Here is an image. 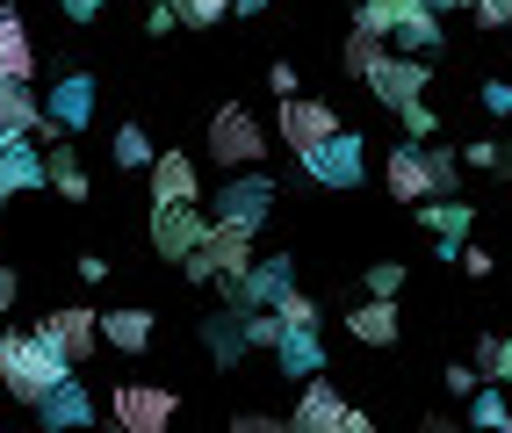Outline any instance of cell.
<instances>
[{
    "instance_id": "cell-12",
    "label": "cell",
    "mask_w": 512,
    "mask_h": 433,
    "mask_svg": "<svg viewBox=\"0 0 512 433\" xmlns=\"http://www.w3.org/2000/svg\"><path fill=\"white\" fill-rule=\"evenodd\" d=\"M37 80V44H29V22L15 0H0V87H29Z\"/></svg>"
},
{
    "instance_id": "cell-18",
    "label": "cell",
    "mask_w": 512,
    "mask_h": 433,
    "mask_svg": "<svg viewBox=\"0 0 512 433\" xmlns=\"http://www.w3.org/2000/svg\"><path fill=\"white\" fill-rule=\"evenodd\" d=\"M246 347H253V340H246V311L224 304V311L202 318V354H210L217 369H238V361H246Z\"/></svg>"
},
{
    "instance_id": "cell-50",
    "label": "cell",
    "mask_w": 512,
    "mask_h": 433,
    "mask_svg": "<svg viewBox=\"0 0 512 433\" xmlns=\"http://www.w3.org/2000/svg\"><path fill=\"white\" fill-rule=\"evenodd\" d=\"M260 8H275V0H231V15H260Z\"/></svg>"
},
{
    "instance_id": "cell-4",
    "label": "cell",
    "mask_w": 512,
    "mask_h": 433,
    "mask_svg": "<svg viewBox=\"0 0 512 433\" xmlns=\"http://www.w3.org/2000/svg\"><path fill=\"white\" fill-rule=\"evenodd\" d=\"M109 419H116V433H166L181 419V397L166 383H116L109 390Z\"/></svg>"
},
{
    "instance_id": "cell-27",
    "label": "cell",
    "mask_w": 512,
    "mask_h": 433,
    "mask_svg": "<svg viewBox=\"0 0 512 433\" xmlns=\"http://www.w3.org/2000/svg\"><path fill=\"white\" fill-rule=\"evenodd\" d=\"M109 152H116V166H130V174H152V159H159V145L145 138V123H123Z\"/></svg>"
},
{
    "instance_id": "cell-16",
    "label": "cell",
    "mask_w": 512,
    "mask_h": 433,
    "mask_svg": "<svg viewBox=\"0 0 512 433\" xmlns=\"http://www.w3.org/2000/svg\"><path fill=\"white\" fill-rule=\"evenodd\" d=\"M152 203H202V174H195V159L188 152H174V145H166L159 159H152Z\"/></svg>"
},
{
    "instance_id": "cell-36",
    "label": "cell",
    "mask_w": 512,
    "mask_h": 433,
    "mask_svg": "<svg viewBox=\"0 0 512 433\" xmlns=\"http://www.w3.org/2000/svg\"><path fill=\"white\" fill-rule=\"evenodd\" d=\"M267 87H275V102H296V94H303V73H296L289 58H275V65H267Z\"/></svg>"
},
{
    "instance_id": "cell-34",
    "label": "cell",
    "mask_w": 512,
    "mask_h": 433,
    "mask_svg": "<svg viewBox=\"0 0 512 433\" xmlns=\"http://www.w3.org/2000/svg\"><path fill=\"white\" fill-rule=\"evenodd\" d=\"M275 311H282V325H289V332H318V304H311V296H303V289H289V296H282Z\"/></svg>"
},
{
    "instance_id": "cell-19",
    "label": "cell",
    "mask_w": 512,
    "mask_h": 433,
    "mask_svg": "<svg viewBox=\"0 0 512 433\" xmlns=\"http://www.w3.org/2000/svg\"><path fill=\"white\" fill-rule=\"evenodd\" d=\"M383 181H390V195H397V203H433V166H426V152L419 145H397L390 152V166H383Z\"/></svg>"
},
{
    "instance_id": "cell-13",
    "label": "cell",
    "mask_w": 512,
    "mask_h": 433,
    "mask_svg": "<svg viewBox=\"0 0 512 433\" xmlns=\"http://www.w3.org/2000/svg\"><path fill=\"white\" fill-rule=\"evenodd\" d=\"M51 188V166L37 138H0V195H37Z\"/></svg>"
},
{
    "instance_id": "cell-9",
    "label": "cell",
    "mask_w": 512,
    "mask_h": 433,
    "mask_svg": "<svg viewBox=\"0 0 512 433\" xmlns=\"http://www.w3.org/2000/svg\"><path fill=\"white\" fill-rule=\"evenodd\" d=\"M303 174H311L318 188H361V174H368V145L354 138V130H339V138H325L318 152H303Z\"/></svg>"
},
{
    "instance_id": "cell-30",
    "label": "cell",
    "mask_w": 512,
    "mask_h": 433,
    "mask_svg": "<svg viewBox=\"0 0 512 433\" xmlns=\"http://www.w3.org/2000/svg\"><path fill=\"white\" fill-rule=\"evenodd\" d=\"M505 419H512V405H505V390L498 383H484L469 397V426H491V433H505Z\"/></svg>"
},
{
    "instance_id": "cell-54",
    "label": "cell",
    "mask_w": 512,
    "mask_h": 433,
    "mask_svg": "<svg viewBox=\"0 0 512 433\" xmlns=\"http://www.w3.org/2000/svg\"><path fill=\"white\" fill-rule=\"evenodd\" d=\"M505 37H512V29H505Z\"/></svg>"
},
{
    "instance_id": "cell-39",
    "label": "cell",
    "mask_w": 512,
    "mask_h": 433,
    "mask_svg": "<svg viewBox=\"0 0 512 433\" xmlns=\"http://www.w3.org/2000/svg\"><path fill=\"white\" fill-rule=\"evenodd\" d=\"M224 433H289V419H275V412H238Z\"/></svg>"
},
{
    "instance_id": "cell-49",
    "label": "cell",
    "mask_w": 512,
    "mask_h": 433,
    "mask_svg": "<svg viewBox=\"0 0 512 433\" xmlns=\"http://www.w3.org/2000/svg\"><path fill=\"white\" fill-rule=\"evenodd\" d=\"M419 433H462V426H455L448 412H426V419H419Z\"/></svg>"
},
{
    "instance_id": "cell-6",
    "label": "cell",
    "mask_w": 512,
    "mask_h": 433,
    "mask_svg": "<svg viewBox=\"0 0 512 433\" xmlns=\"http://www.w3.org/2000/svg\"><path fill=\"white\" fill-rule=\"evenodd\" d=\"M260 268V253H253V239H246V231H210V239H202V253L195 260H181V275L188 282H246Z\"/></svg>"
},
{
    "instance_id": "cell-55",
    "label": "cell",
    "mask_w": 512,
    "mask_h": 433,
    "mask_svg": "<svg viewBox=\"0 0 512 433\" xmlns=\"http://www.w3.org/2000/svg\"><path fill=\"white\" fill-rule=\"evenodd\" d=\"M0 433H8V426H0Z\"/></svg>"
},
{
    "instance_id": "cell-53",
    "label": "cell",
    "mask_w": 512,
    "mask_h": 433,
    "mask_svg": "<svg viewBox=\"0 0 512 433\" xmlns=\"http://www.w3.org/2000/svg\"><path fill=\"white\" fill-rule=\"evenodd\" d=\"M0 203H8V195H0Z\"/></svg>"
},
{
    "instance_id": "cell-33",
    "label": "cell",
    "mask_w": 512,
    "mask_h": 433,
    "mask_svg": "<svg viewBox=\"0 0 512 433\" xmlns=\"http://www.w3.org/2000/svg\"><path fill=\"white\" fill-rule=\"evenodd\" d=\"M282 332H289V325H282V311H246V340H253V347L275 354V347H282Z\"/></svg>"
},
{
    "instance_id": "cell-48",
    "label": "cell",
    "mask_w": 512,
    "mask_h": 433,
    "mask_svg": "<svg viewBox=\"0 0 512 433\" xmlns=\"http://www.w3.org/2000/svg\"><path fill=\"white\" fill-rule=\"evenodd\" d=\"M80 282H109V260H101V253H80Z\"/></svg>"
},
{
    "instance_id": "cell-35",
    "label": "cell",
    "mask_w": 512,
    "mask_h": 433,
    "mask_svg": "<svg viewBox=\"0 0 512 433\" xmlns=\"http://www.w3.org/2000/svg\"><path fill=\"white\" fill-rule=\"evenodd\" d=\"M426 166H433V188H440V195H455V188H462V159H455L448 145H433Z\"/></svg>"
},
{
    "instance_id": "cell-11",
    "label": "cell",
    "mask_w": 512,
    "mask_h": 433,
    "mask_svg": "<svg viewBox=\"0 0 512 433\" xmlns=\"http://www.w3.org/2000/svg\"><path fill=\"white\" fill-rule=\"evenodd\" d=\"M325 138H339V109L332 102H311V94H296V102H282V145L303 159L318 152Z\"/></svg>"
},
{
    "instance_id": "cell-22",
    "label": "cell",
    "mask_w": 512,
    "mask_h": 433,
    "mask_svg": "<svg viewBox=\"0 0 512 433\" xmlns=\"http://www.w3.org/2000/svg\"><path fill=\"white\" fill-rule=\"evenodd\" d=\"M101 340H109L116 354H145V347H152V311H145V304L109 311V318H101Z\"/></svg>"
},
{
    "instance_id": "cell-38",
    "label": "cell",
    "mask_w": 512,
    "mask_h": 433,
    "mask_svg": "<svg viewBox=\"0 0 512 433\" xmlns=\"http://www.w3.org/2000/svg\"><path fill=\"white\" fill-rule=\"evenodd\" d=\"M397 116H404V138H433V130H440L433 102H412V109H397Z\"/></svg>"
},
{
    "instance_id": "cell-24",
    "label": "cell",
    "mask_w": 512,
    "mask_h": 433,
    "mask_svg": "<svg viewBox=\"0 0 512 433\" xmlns=\"http://www.w3.org/2000/svg\"><path fill=\"white\" fill-rule=\"evenodd\" d=\"M347 332L361 347H397V304H375V296H368V304L347 311Z\"/></svg>"
},
{
    "instance_id": "cell-5",
    "label": "cell",
    "mask_w": 512,
    "mask_h": 433,
    "mask_svg": "<svg viewBox=\"0 0 512 433\" xmlns=\"http://www.w3.org/2000/svg\"><path fill=\"white\" fill-rule=\"evenodd\" d=\"M210 231H217V217H202L195 203H152L145 239H152V253H159V260H195Z\"/></svg>"
},
{
    "instance_id": "cell-10",
    "label": "cell",
    "mask_w": 512,
    "mask_h": 433,
    "mask_svg": "<svg viewBox=\"0 0 512 433\" xmlns=\"http://www.w3.org/2000/svg\"><path fill=\"white\" fill-rule=\"evenodd\" d=\"M426 87H433L426 58H397V51H390V58L368 73V94H375L383 109H412V102H426Z\"/></svg>"
},
{
    "instance_id": "cell-52",
    "label": "cell",
    "mask_w": 512,
    "mask_h": 433,
    "mask_svg": "<svg viewBox=\"0 0 512 433\" xmlns=\"http://www.w3.org/2000/svg\"><path fill=\"white\" fill-rule=\"evenodd\" d=\"M505 433H512V419H505Z\"/></svg>"
},
{
    "instance_id": "cell-3",
    "label": "cell",
    "mask_w": 512,
    "mask_h": 433,
    "mask_svg": "<svg viewBox=\"0 0 512 433\" xmlns=\"http://www.w3.org/2000/svg\"><path fill=\"white\" fill-rule=\"evenodd\" d=\"M275 203H282V188L267 181L260 166H253V174H224V188H217V224H224V231H246V239H253V231L275 217Z\"/></svg>"
},
{
    "instance_id": "cell-21",
    "label": "cell",
    "mask_w": 512,
    "mask_h": 433,
    "mask_svg": "<svg viewBox=\"0 0 512 433\" xmlns=\"http://www.w3.org/2000/svg\"><path fill=\"white\" fill-rule=\"evenodd\" d=\"M275 369L296 376V383H318V376H325V347H318V332H282Z\"/></svg>"
},
{
    "instance_id": "cell-26",
    "label": "cell",
    "mask_w": 512,
    "mask_h": 433,
    "mask_svg": "<svg viewBox=\"0 0 512 433\" xmlns=\"http://www.w3.org/2000/svg\"><path fill=\"white\" fill-rule=\"evenodd\" d=\"M412 8H426V0H361V15H354V29H375V37H397V22L412 15Z\"/></svg>"
},
{
    "instance_id": "cell-47",
    "label": "cell",
    "mask_w": 512,
    "mask_h": 433,
    "mask_svg": "<svg viewBox=\"0 0 512 433\" xmlns=\"http://www.w3.org/2000/svg\"><path fill=\"white\" fill-rule=\"evenodd\" d=\"M58 8H65V22H94V15H101V0H58Z\"/></svg>"
},
{
    "instance_id": "cell-15",
    "label": "cell",
    "mask_w": 512,
    "mask_h": 433,
    "mask_svg": "<svg viewBox=\"0 0 512 433\" xmlns=\"http://www.w3.org/2000/svg\"><path fill=\"white\" fill-rule=\"evenodd\" d=\"M37 426H44V433H87V426H94V397H87V383L65 376V383L44 397V405H37Z\"/></svg>"
},
{
    "instance_id": "cell-46",
    "label": "cell",
    "mask_w": 512,
    "mask_h": 433,
    "mask_svg": "<svg viewBox=\"0 0 512 433\" xmlns=\"http://www.w3.org/2000/svg\"><path fill=\"white\" fill-rule=\"evenodd\" d=\"M339 433H383V426H375L361 405H347V419H339Z\"/></svg>"
},
{
    "instance_id": "cell-44",
    "label": "cell",
    "mask_w": 512,
    "mask_h": 433,
    "mask_svg": "<svg viewBox=\"0 0 512 433\" xmlns=\"http://www.w3.org/2000/svg\"><path fill=\"white\" fill-rule=\"evenodd\" d=\"M145 29H152V37H166V29H181V15H174V0H159V8L145 15Z\"/></svg>"
},
{
    "instance_id": "cell-17",
    "label": "cell",
    "mask_w": 512,
    "mask_h": 433,
    "mask_svg": "<svg viewBox=\"0 0 512 433\" xmlns=\"http://www.w3.org/2000/svg\"><path fill=\"white\" fill-rule=\"evenodd\" d=\"M44 109H51V123L65 130V138H73V130H87V123H94V80H87V73H58Z\"/></svg>"
},
{
    "instance_id": "cell-37",
    "label": "cell",
    "mask_w": 512,
    "mask_h": 433,
    "mask_svg": "<svg viewBox=\"0 0 512 433\" xmlns=\"http://www.w3.org/2000/svg\"><path fill=\"white\" fill-rule=\"evenodd\" d=\"M462 159H469V166H484V174H498V166H505V145H498V138H469Z\"/></svg>"
},
{
    "instance_id": "cell-8",
    "label": "cell",
    "mask_w": 512,
    "mask_h": 433,
    "mask_svg": "<svg viewBox=\"0 0 512 433\" xmlns=\"http://www.w3.org/2000/svg\"><path fill=\"white\" fill-rule=\"evenodd\" d=\"M37 332L73 361V369H87L94 361V347H101V311H87V304H58V311H44L37 318Z\"/></svg>"
},
{
    "instance_id": "cell-1",
    "label": "cell",
    "mask_w": 512,
    "mask_h": 433,
    "mask_svg": "<svg viewBox=\"0 0 512 433\" xmlns=\"http://www.w3.org/2000/svg\"><path fill=\"white\" fill-rule=\"evenodd\" d=\"M65 376H80V369H73V361H65V354L44 340L37 325H29V332H0V390H8L15 405L37 412Z\"/></svg>"
},
{
    "instance_id": "cell-7",
    "label": "cell",
    "mask_w": 512,
    "mask_h": 433,
    "mask_svg": "<svg viewBox=\"0 0 512 433\" xmlns=\"http://www.w3.org/2000/svg\"><path fill=\"white\" fill-rule=\"evenodd\" d=\"M289 289H296V260L289 253H260V268L246 282H224V304L231 311H275Z\"/></svg>"
},
{
    "instance_id": "cell-40",
    "label": "cell",
    "mask_w": 512,
    "mask_h": 433,
    "mask_svg": "<svg viewBox=\"0 0 512 433\" xmlns=\"http://www.w3.org/2000/svg\"><path fill=\"white\" fill-rule=\"evenodd\" d=\"M469 15L484 29H512V0H469Z\"/></svg>"
},
{
    "instance_id": "cell-25",
    "label": "cell",
    "mask_w": 512,
    "mask_h": 433,
    "mask_svg": "<svg viewBox=\"0 0 512 433\" xmlns=\"http://www.w3.org/2000/svg\"><path fill=\"white\" fill-rule=\"evenodd\" d=\"M44 166H51V188L65 195V203H87V166H80V152L73 145H44Z\"/></svg>"
},
{
    "instance_id": "cell-31",
    "label": "cell",
    "mask_w": 512,
    "mask_h": 433,
    "mask_svg": "<svg viewBox=\"0 0 512 433\" xmlns=\"http://www.w3.org/2000/svg\"><path fill=\"white\" fill-rule=\"evenodd\" d=\"M174 15H181V29H217L231 15V0H174Z\"/></svg>"
},
{
    "instance_id": "cell-28",
    "label": "cell",
    "mask_w": 512,
    "mask_h": 433,
    "mask_svg": "<svg viewBox=\"0 0 512 433\" xmlns=\"http://www.w3.org/2000/svg\"><path fill=\"white\" fill-rule=\"evenodd\" d=\"M476 369H484V383H512V332H484L476 340Z\"/></svg>"
},
{
    "instance_id": "cell-45",
    "label": "cell",
    "mask_w": 512,
    "mask_h": 433,
    "mask_svg": "<svg viewBox=\"0 0 512 433\" xmlns=\"http://www.w3.org/2000/svg\"><path fill=\"white\" fill-rule=\"evenodd\" d=\"M15 296H22V275H15V268H0V318L15 311Z\"/></svg>"
},
{
    "instance_id": "cell-41",
    "label": "cell",
    "mask_w": 512,
    "mask_h": 433,
    "mask_svg": "<svg viewBox=\"0 0 512 433\" xmlns=\"http://www.w3.org/2000/svg\"><path fill=\"white\" fill-rule=\"evenodd\" d=\"M448 390H455V397H476V390H484V369H476V361H469V369H462V361H448Z\"/></svg>"
},
{
    "instance_id": "cell-20",
    "label": "cell",
    "mask_w": 512,
    "mask_h": 433,
    "mask_svg": "<svg viewBox=\"0 0 512 433\" xmlns=\"http://www.w3.org/2000/svg\"><path fill=\"white\" fill-rule=\"evenodd\" d=\"M339 419H347V405H339V390L318 376V383H303L296 412H289V433H339Z\"/></svg>"
},
{
    "instance_id": "cell-32",
    "label": "cell",
    "mask_w": 512,
    "mask_h": 433,
    "mask_svg": "<svg viewBox=\"0 0 512 433\" xmlns=\"http://www.w3.org/2000/svg\"><path fill=\"white\" fill-rule=\"evenodd\" d=\"M397 289H404V260H375V268H368V296H375V304H397Z\"/></svg>"
},
{
    "instance_id": "cell-29",
    "label": "cell",
    "mask_w": 512,
    "mask_h": 433,
    "mask_svg": "<svg viewBox=\"0 0 512 433\" xmlns=\"http://www.w3.org/2000/svg\"><path fill=\"white\" fill-rule=\"evenodd\" d=\"M383 58H390V44L375 37V29H354V37H347V51H339V65H347V73H361V80H368Z\"/></svg>"
},
{
    "instance_id": "cell-23",
    "label": "cell",
    "mask_w": 512,
    "mask_h": 433,
    "mask_svg": "<svg viewBox=\"0 0 512 433\" xmlns=\"http://www.w3.org/2000/svg\"><path fill=\"white\" fill-rule=\"evenodd\" d=\"M440 37H448V29H440V15H433V8H412V15L397 22V37H390V44H397V58H433Z\"/></svg>"
},
{
    "instance_id": "cell-43",
    "label": "cell",
    "mask_w": 512,
    "mask_h": 433,
    "mask_svg": "<svg viewBox=\"0 0 512 433\" xmlns=\"http://www.w3.org/2000/svg\"><path fill=\"white\" fill-rule=\"evenodd\" d=\"M491 268H498V260H491V253H484V246H462V275H476V282H484V275H491Z\"/></svg>"
},
{
    "instance_id": "cell-2",
    "label": "cell",
    "mask_w": 512,
    "mask_h": 433,
    "mask_svg": "<svg viewBox=\"0 0 512 433\" xmlns=\"http://www.w3.org/2000/svg\"><path fill=\"white\" fill-rule=\"evenodd\" d=\"M210 159L224 166V174H253V166L267 159V123H260L253 109L224 102V109L210 116Z\"/></svg>"
},
{
    "instance_id": "cell-51",
    "label": "cell",
    "mask_w": 512,
    "mask_h": 433,
    "mask_svg": "<svg viewBox=\"0 0 512 433\" xmlns=\"http://www.w3.org/2000/svg\"><path fill=\"white\" fill-rule=\"evenodd\" d=\"M426 8H433V15H455V8H469V0H426Z\"/></svg>"
},
{
    "instance_id": "cell-14",
    "label": "cell",
    "mask_w": 512,
    "mask_h": 433,
    "mask_svg": "<svg viewBox=\"0 0 512 433\" xmlns=\"http://www.w3.org/2000/svg\"><path fill=\"white\" fill-rule=\"evenodd\" d=\"M419 224L440 239V260H462L469 231H476V210L462 203V195H433V203H419Z\"/></svg>"
},
{
    "instance_id": "cell-42",
    "label": "cell",
    "mask_w": 512,
    "mask_h": 433,
    "mask_svg": "<svg viewBox=\"0 0 512 433\" xmlns=\"http://www.w3.org/2000/svg\"><path fill=\"white\" fill-rule=\"evenodd\" d=\"M484 109H491V116H512V87H505V80H484Z\"/></svg>"
}]
</instances>
